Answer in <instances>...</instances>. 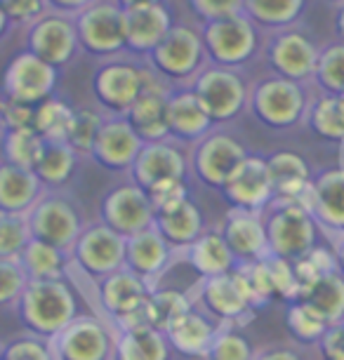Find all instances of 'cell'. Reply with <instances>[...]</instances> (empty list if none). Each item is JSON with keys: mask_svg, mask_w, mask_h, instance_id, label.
Instances as JSON below:
<instances>
[{"mask_svg": "<svg viewBox=\"0 0 344 360\" xmlns=\"http://www.w3.org/2000/svg\"><path fill=\"white\" fill-rule=\"evenodd\" d=\"M200 40L215 66H227V69L246 64L257 50V31L243 12L208 22Z\"/></svg>", "mask_w": 344, "mask_h": 360, "instance_id": "obj_11", "label": "cell"}, {"mask_svg": "<svg viewBox=\"0 0 344 360\" xmlns=\"http://www.w3.org/2000/svg\"><path fill=\"white\" fill-rule=\"evenodd\" d=\"M305 207L326 236L333 240L344 236V167L326 169L312 179Z\"/></svg>", "mask_w": 344, "mask_h": 360, "instance_id": "obj_20", "label": "cell"}, {"mask_svg": "<svg viewBox=\"0 0 344 360\" xmlns=\"http://www.w3.org/2000/svg\"><path fill=\"white\" fill-rule=\"evenodd\" d=\"M15 311L29 335L50 342L80 316V304L69 278H52L26 283Z\"/></svg>", "mask_w": 344, "mask_h": 360, "instance_id": "obj_1", "label": "cell"}, {"mask_svg": "<svg viewBox=\"0 0 344 360\" xmlns=\"http://www.w3.org/2000/svg\"><path fill=\"white\" fill-rule=\"evenodd\" d=\"M118 3L123 10H130V8H141V5H156L160 0H118Z\"/></svg>", "mask_w": 344, "mask_h": 360, "instance_id": "obj_56", "label": "cell"}, {"mask_svg": "<svg viewBox=\"0 0 344 360\" xmlns=\"http://www.w3.org/2000/svg\"><path fill=\"white\" fill-rule=\"evenodd\" d=\"M174 262H179L177 252L167 245L163 240V236L153 226L125 238V266L123 269L132 271L134 276H139L141 281L153 290L158 288V281L172 269Z\"/></svg>", "mask_w": 344, "mask_h": 360, "instance_id": "obj_18", "label": "cell"}, {"mask_svg": "<svg viewBox=\"0 0 344 360\" xmlns=\"http://www.w3.org/2000/svg\"><path fill=\"white\" fill-rule=\"evenodd\" d=\"M319 52L321 50L307 36L298 31H286L279 33L269 45V64L274 66V71L281 78L302 83V80L314 76Z\"/></svg>", "mask_w": 344, "mask_h": 360, "instance_id": "obj_23", "label": "cell"}, {"mask_svg": "<svg viewBox=\"0 0 344 360\" xmlns=\"http://www.w3.org/2000/svg\"><path fill=\"white\" fill-rule=\"evenodd\" d=\"M57 85V69L36 57L33 52H22L10 62L5 71V97L19 104L38 106L52 97Z\"/></svg>", "mask_w": 344, "mask_h": 360, "instance_id": "obj_15", "label": "cell"}, {"mask_svg": "<svg viewBox=\"0 0 344 360\" xmlns=\"http://www.w3.org/2000/svg\"><path fill=\"white\" fill-rule=\"evenodd\" d=\"M153 205L144 188L127 181L113 186L99 202V221L123 238H130L153 226Z\"/></svg>", "mask_w": 344, "mask_h": 360, "instance_id": "obj_14", "label": "cell"}, {"mask_svg": "<svg viewBox=\"0 0 344 360\" xmlns=\"http://www.w3.org/2000/svg\"><path fill=\"white\" fill-rule=\"evenodd\" d=\"M337 31H340V36L344 38V3L340 8V15H337Z\"/></svg>", "mask_w": 344, "mask_h": 360, "instance_id": "obj_57", "label": "cell"}, {"mask_svg": "<svg viewBox=\"0 0 344 360\" xmlns=\"http://www.w3.org/2000/svg\"><path fill=\"white\" fill-rule=\"evenodd\" d=\"M333 255H335V264H337V271H340V276L344 278V236L335 238L333 240Z\"/></svg>", "mask_w": 344, "mask_h": 360, "instance_id": "obj_54", "label": "cell"}, {"mask_svg": "<svg viewBox=\"0 0 344 360\" xmlns=\"http://www.w3.org/2000/svg\"><path fill=\"white\" fill-rule=\"evenodd\" d=\"M342 101H344V94H342Z\"/></svg>", "mask_w": 344, "mask_h": 360, "instance_id": "obj_62", "label": "cell"}, {"mask_svg": "<svg viewBox=\"0 0 344 360\" xmlns=\"http://www.w3.org/2000/svg\"><path fill=\"white\" fill-rule=\"evenodd\" d=\"M0 360H55V356L47 339L26 332L0 349Z\"/></svg>", "mask_w": 344, "mask_h": 360, "instance_id": "obj_48", "label": "cell"}, {"mask_svg": "<svg viewBox=\"0 0 344 360\" xmlns=\"http://www.w3.org/2000/svg\"><path fill=\"white\" fill-rule=\"evenodd\" d=\"M269 179H272L274 198L300 200L305 205L309 184H312V172L302 155L293 151H279L267 158Z\"/></svg>", "mask_w": 344, "mask_h": 360, "instance_id": "obj_31", "label": "cell"}, {"mask_svg": "<svg viewBox=\"0 0 344 360\" xmlns=\"http://www.w3.org/2000/svg\"><path fill=\"white\" fill-rule=\"evenodd\" d=\"M141 146L144 141L137 137V132L123 115H106L97 132V139H94L90 158L111 172H127Z\"/></svg>", "mask_w": 344, "mask_h": 360, "instance_id": "obj_22", "label": "cell"}, {"mask_svg": "<svg viewBox=\"0 0 344 360\" xmlns=\"http://www.w3.org/2000/svg\"><path fill=\"white\" fill-rule=\"evenodd\" d=\"M305 302L309 309H314L330 328L344 323V278L340 271L326 274L305 297L298 299Z\"/></svg>", "mask_w": 344, "mask_h": 360, "instance_id": "obj_36", "label": "cell"}, {"mask_svg": "<svg viewBox=\"0 0 344 360\" xmlns=\"http://www.w3.org/2000/svg\"><path fill=\"white\" fill-rule=\"evenodd\" d=\"M172 349L163 332L149 325L116 330L113 360H170Z\"/></svg>", "mask_w": 344, "mask_h": 360, "instance_id": "obj_33", "label": "cell"}, {"mask_svg": "<svg viewBox=\"0 0 344 360\" xmlns=\"http://www.w3.org/2000/svg\"><path fill=\"white\" fill-rule=\"evenodd\" d=\"M73 118V108L62 99H45L33 111V130L45 141H64Z\"/></svg>", "mask_w": 344, "mask_h": 360, "instance_id": "obj_41", "label": "cell"}, {"mask_svg": "<svg viewBox=\"0 0 344 360\" xmlns=\"http://www.w3.org/2000/svg\"><path fill=\"white\" fill-rule=\"evenodd\" d=\"M0 130H3V118H0Z\"/></svg>", "mask_w": 344, "mask_h": 360, "instance_id": "obj_59", "label": "cell"}, {"mask_svg": "<svg viewBox=\"0 0 344 360\" xmlns=\"http://www.w3.org/2000/svg\"><path fill=\"white\" fill-rule=\"evenodd\" d=\"M43 146H45V139L40 137L33 127H24V130H5V134H3L5 162L17 165L22 169H31V172L40 158Z\"/></svg>", "mask_w": 344, "mask_h": 360, "instance_id": "obj_39", "label": "cell"}, {"mask_svg": "<svg viewBox=\"0 0 344 360\" xmlns=\"http://www.w3.org/2000/svg\"><path fill=\"white\" fill-rule=\"evenodd\" d=\"M191 90L215 125L234 120L250 99V92H248L243 78L227 66H210L205 71H198V76L191 83Z\"/></svg>", "mask_w": 344, "mask_h": 360, "instance_id": "obj_9", "label": "cell"}, {"mask_svg": "<svg viewBox=\"0 0 344 360\" xmlns=\"http://www.w3.org/2000/svg\"><path fill=\"white\" fill-rule=\"evenodd\" d=\"M309 127L328 141H344V101L333 94H321L307 111Z\"/></svg>", "mask_w": 344, "mask_h": 360, "instance_id": "obj_38", "label": "cell"}, {"mask_svg": "<svg viewBox=\"0 0 344 360\" xmlns=\"http://www.w3.org/2000/svg\"><path fill=\"white\" fill-rule=\"evenodd\" d=\"M31 240L26 214H0V259H19Z\"/></svg>", "mask_w": 344, "mask_h": 360, "instance_id": "obj_46", "label": "cell"}, {"mask_svg": "<svg viewBox=\"0 0 344 360\" xmlns=\"http://www.w3.org/2000/svg\"><path fill=\"white\" fill-rule=\"evenodd\" d=\"M33 111L36 106L19 104L12 99H0V118H3V130H24L33 127Z\"/></svg>", "mask_w": 344, "mask_h": 360, "instance_id": "obj_50", "label": "cell"}, {"mask_svg": "<svg viewBox=\"0 0 344 360\" xmlns=\"http://www.w3.org/2000/svg\"><path fill=\"white\" fill-rule=\"evenodd\" d=\"M217 231L224 238L229 252L234 255L236 266L269 257L262 212H248V210L229 207L224 219L219 221Z\"/></svg>", "mask_w": 344, "mask_h": 360, "instance_id": "obj_21", "label": "cell"}, {"mask_svg": "<svg viewBox=\"0 0 344 360\" xmlns=\"http://www.w3.org/2000/svg\"><path fill=\"white\" fill-rule=\"evenodd\" d=\"M78 43L92 54H116L125 45V12L120 5L97 3L80 12Z\"/></svg>", "mask_w": 344, "mask_h": 360, "instance_id": "obj_16", "label": "cell"}, {"mask_svg": "<svg viewBox=\"0 0 344 360\" xmlns=\"http://www.w3.org/2000/svg\"><path fill=\"white\" fill-rule=\"evenodd\" d=\"M94 292H97L99 304L97 316H102L106 323H111L113 330L146 325L144 311L153 288H149L132 271L118 269L116 274L94 283Z\"/></svg>", "mask_w": 344, "mask_h": 360, "instance_id": "obj_4", "label": "cell"}, {"mask_svg": "<svg viewBox=\"0 0 344 360\" xmlns=\"http://www.w3.org/2000/svg\"><path fill=\"white\" fill-rule=\"evenodd\" d=\"M246 146L227 132H210L196 144L191 153L193 176L203 186L219 188L234 174V169L246 160Z\"/></svg>", "mask_w": 344, "mask_h": 360, "instance_id": "obj_13", "label": "cell"}, {"mask_svg": "<svg viewBox=\"0 0 344 360\" xmlns=\"http://www.w3.org/2000/svg\"><path fill=\"white\" fill-rule=\"evenodd\" d=\"M193 12L203 17L205 22H215V19H224L231 15H241L243 0H189Z\"/></svg>", "mask_w": 344, "mask_h": 360, "instance_id": "obj_51", "label": "cell"}, {"mask_svg": "<svg viewBox=\"0 0 344 360\" xmlns=\"http://www.w3.org/2000/svg\"><path fill=\"white\" fill-rule=\"evenodd\" d=\"M29 45L36 57H40L43 62L57 69V66L71 62V57L76 54L78 47L76 26L59 15L40 17L31 31Z\"/></svg>", "mask_w": 344, "mask_h": 360, "instance_id": "obj_26", "label": "cell"}, {"mask_svg": "<svg viewBox=\"0 0 344 360\" xmlns=\"http://www.w3.org/2000/svg\"><path fill=\"white\" fill-rule=\"evenodd\" d=\"M69 255L71 271L90 283H99L125 266V238L99 219L87 221Z\"/></svg>", "mask_w": 344, "mask_h": 360, "instance_id": "obj_6", "label": "cell"}, {"mask_svg": "<svg viewBox=\"0 0 344 360\" xmlns=\"http://www.w3.org/2000/svg\"><path fill=\"white\" fill-rule=\"evenodd\" d=\"M0 349H3V346H0Z\"/></svg>", "mask_w": 344, "mask_h": 360, "instance_id": "obj_63", "label": "cell"}, {"mask_svg": "<svg viewBox=\"0 0 344 360\" xmlns=\"http://www.w3.org/2000/svg\"><path fill=\"white\" fill-rule=\"evenodd\" d=\"M335 3H344V0H335Z\"/></svg>", "mask_w": 344, "mask_h": 360, "instance_id": "obj_60", "label": "cell"}, {"mask_svg": "<svg viewBox=\"0 0 344 360\" xmlns=\"http://www.w3.org/2000/svg\"><path fill=\"white\" fill-rule=\"evenodd\" d=\"M335 360H344V356H342V358H335Z\"/></svg>", "mask_w": 344, "mask_h": 360, "instance_id": "obj_61", "label": "cell"}, {"mask_svg": "<svg viewBox=\"0 0 344 360\" xmlns=\"http://www.w3.org/2000/svg\"><path fill=\"white\" fill-rule=\"evenodd\" d=\"M146 195H149L153 212L163 207H170L174 202L189 198V186L184 179H167V181H158L151 188H146Z\"/></svg>", "mask_w": 344, "mask_h": 360, "instance_id": "obj_49", "label": "cell"}, {"mask_svg": "<svg viewBox=\"0 0 344 360\" xmlns=\"http://www.w3.org/2000/svg\"><path fill=\"white\" fill-rule=\"evenodd\" d=\"M189 309H191V302H189L186 292L156 288L151 292L149 302H146L144 318H146V325H149V328L165 335V332L170 330Z\"/></svg>", "mask_w": 344, "mask_h": 360, "instance_id": "obj_37", "label": "cell"}, {"mask_svg": "<svg viewBox=\"0 0 344 360\" xmlns=\"http://www.w3.org/2000/svg\"><path fill=\"white\" fill-rule=\"evenodd\" d=\"M312 78L323 87L326 94L342 97L344 94V43L330 45L326 50L319 52V62H316Z\"/></svg>", "mask_w": 344, "mask_h": 360, "instance_id": "obj_44", "label": "cell"}, {"mask_svg": "<svg viewBox=\"0 0 344 360\" xmlns=\"http://www.w3.org/2000/svg\"><path fill=\"white\" fill-rule=\"evenodd\" d=\"M19 264L29 281H52V278H69L71 274V255L36 238H31L29 245L24 248Z\"/></svg>", "mask_w": 344, "mask_h": 360, "instance_id": "obj_35", "label": "cell"}, {"mask_svg": "<svg viewBox=\"0 0 344 360\" xmlns=\"http://www.w3.org/2000/svg\"><path fill=\"white\" fill-rule=\"evenodd\" d=\"M78 158L80 155L66 141H45L33 174L40 179L45 191H62V186L69 184V179L76 172Z\"/></svg>", "mask_w": 344, "mask_h": 360, "instance_id": "obj_34", "label": "cell"}, {"mask_svg": "<svg viewBox=\"0 0 344 360\" xmlns=\"http://www.w3.org/2000/svg\"><path fill=\"white\" fill-rule=\"evenodd\" d=\"M342 325H344V323H342Z\"/></svg>", "mask_w": 344, "mask_h": 360, "instance_id": "obj_64", "label": "cell"}, {"mask_svg": "<svg viewBox=\"0 0 344 360\" xmlns=\"http://www.w3.org/2000/svg\"><path fill=\"white\" fill-rule=\"evenodd\" d=\"M116 330L102 316H83L71 321L50 339L55 360H113Z\"/></svg>", "mask_w": 344, "mask_h": 360, "instance_id": "obj_8", "label": "cell"}, {"mask_svg": "<svg viewBox=\"0 0 344 360\" xmlns=\"http://www.w3.org/2000/svg\"><path fill=\"white\" fill-rule=\"evenodd\" d=\"M153 73L160 78L184 83L198 76V69L203 64L205 47L200 40V33H196L189 26H172L167 36L149 52Z\"/></svg>", "mask_w": 344, "mask_h": 360, "instance_id": "obj_10", "label": "cell"}, {"mask_svg": "<svg viewBox=\"0 0 344 360\" xmlns=\"http://www.w3.org/2000/svg\"><path fill=\"white\" fill-rule=\"evenodd\" d=\"M29 283L19 259H0V309H15Z\"/></svg>", "mask_w": 344, "mask_h": 360, "instance_id": "obj_47", "label": "cell"}, {"mask_svg": "<svg viewBox=\"0 0 344 360\" xmlns=\"http://www.w3.org/2000/svg\"><path fill=\"white\" fill-rule=\"evenodd\" d=\"M31 238L71 252L80 231L85 229V214L76 200L64 191H45L26 214Z\"/></svg>", "mask_w": 344, "mask_h": 360, "instance_id": "obj_5", "label": "cell"}, {"mask_svg": "<svg viewBox=\"0 0 344 360\" xmlns=\"http://www.w3.org/2000/svg\"><path fill=\"white\" fill-rule=\"evenodd\" d=\"M45 193V186L31 169L0 162V214H29Z\"/></svg>", "mask_w": 344, "mask_h": 360, "instance_id": "obj_30", "label": "cell"}, {"mask_svg": "<svg viewBox=\"0 0 344 360\" xmlns=\"http://www.w3.org/2000/svg\"><path fill=\"white\" fill-rule=\"evenodd\" d=\"M312 346H295V344H269L255 351L253 360H309Z\"/></svg>", "mask_w": 344, "mask_h": 360, "instance_id": "obj_53", "label": "cell"}, {"mask_svg": "<svg viewBox=\"0 0 344 360\" xmlns=\"http://www.w3.org/2000/svg\"><path fill=\"white\" fill-rule=\"evenodd\" d=\"M106 115L97 108H73V118L66 132V144H69L78 155H90L97 132L102 127Z\"/></svg>", "mask_w": 344, "mask_h": 360, "instance_id": "obj_43", "label": "cell"}, {"mask_svg": "<svg viewBox=\"0 0 344 360\" xmlns=\"http://www.w3.org/2000/svg\"><path fill=\"white\" fill-rule=\"evenodd\" d=\"M153 78L156 73H149L134 64L113 62L97 71L94 94L104 111H109L111 115H125L134 101L141 97V92L151 85Z\"/></svg>", "mask_w": 344, "mask_h": 360, "instance_id": "obj_12", "label": "cell"}, {"mask_svg": "<svg viewBox=\"0 0 344 360\" xmlns=\"http://www.w3.org/2000/svg\"><path fill=\"white\" fill-rule=\"evenodd\" d=\"M153 229L177 252V259L191 243H196L208 231L203 212H200V207L191 198L174 202L170 207L156 210V214H153Z\"/></svg>", "mask_w": 344, "mask_h": 360, "instance_id": "obj_25", "label": "cell"}, {"mask_svg": "<svg viewBox=\"0 0 344 360\" xmlns=\"http://www.w3.org/2000/svg\"><path fill=\"white\" fill-rule=\"evenodd\" d=\"M219 191L231 207L248 210V212H262L269 205V200L274 198L267 158L248 153L246 160L234 169V174L229 176L227 184Z\"/></svg>", "mask_w": 344, "mask_h": 360, "instance_id": "obj_19", "label": "cell"}, {"mask_svg": "<svg viewBox=\"0 0 344 360\" xmlns=\"http://www.w3.org/2000/svg\"><path fill=\"white\" fill-rule=\"evenodd\" d=\"M269 255L298 262L316 248V221L300 200L272 198L262 210Z\"/></svg>", "mask_w": 344, "mask_h": 360, "instance_id": "obj_2", "label": "cell"}, {"mask_svg": "<svg viewBox=\"0 0 344 360\" xmlns=\"http://www.w3.org/2000/svg\"><path fill=\"white\" fill-rule=\"evenodd\" d=\"M179 262H186L198 278H212L234 271L236 262L229 252L224 238L217 229H208L196 243H191L184 252L179 255Z\"/></svg>", "mask_w": 344, "mask_h": 360, "instance_id": "obj_32", "label": "cell"}, {"mask_svg": "<svg viewBox=\"0 0 344 360\" xmlns=\"http://www.w3.org/2000/svg\"><path fill=\"white\" fill-rule=\"evenodd\" d=\"M5 12H3V5H0V33H3V29H5Z\"/></svg>", "mask_w": 344, "mask_h": 360, "instance_id": "obj_58", "label": "cell"}, {"mask_svg": "<svg viewBox=\"0 0 344 360\" xmlns=\"http://www.w3.org/2000/svg\"><path fill=\"white\" fill-rule=\"evenodd\" d=\"M255 351L257 349L253 346L250 339L243 335L241 328L222 325L203 360H253Z\"/></svg>", "mask_w": 344, "mask_h": 360, "instance_id": "obj_45", "label": "cell"}, {"mask_svg": "<svg viewBox=\"0 0 344 360\" xmlns=\"http://www.w3.org/2000/svg\"><path fill=\"white\" fill-rule=\"evenodd\" d=\"M248 104L260 118V123L274 127V130L295 127L302 120H307L309 111L307 92L302 90V85L281 76L267 78L255 85Z\"/></svg>", "mask_w": 344, "mask_h": 360, "instance_id": "obj_7", "label": "cell"}, {"mask_svg": "<svg viewBox=\"0 0 344 360\" xmlns=\"http://www.w3.org/2000/svg\"><path fill=\"white\" fill-rule=\"evenodd\" d=\"M170 92L172 90H167L163 83H158L156 76L151 85L141 92V97L130 106V111L123 115L144 144L170 139V130H167V97H170Z\"/></svg>", "mask_w": 344, "mask_h": 360, "instance_id": "obj_24", "label": "cell"}, {"mask_svg": "<svg viewBox=\"0 0 344 360\" xmlns=\"http://www.w3.org/2000/svg\"><path fill=\"white\" fill-rule=\"evenodd\" d=\"M125 12V45L134 52H151L172 29V19L163 5H141Z\"/></svg>", "mask_w": 344, "mask_h": 360, "instance_id": "obj_29", "label": "cell"}, {"mask_svg": "<svg viewBox=\"0 0 344 360\" xmlns=\"http://www.w3.org/2000/svg\"><path fill=\"white\" fill-rule=\"evenodd\" d=\"M5 17L15 19V22H38L43 15L45 0H0Z\"/></svg>", "mask_w": 344, "mask_h": 360, "instance_id": "obj_52", "label": "cell"}, {"mask_svg": "<svg viewBox=\"0 0 344 360\" xmlns=\"http://www.w3.org/2000/svg\"><path fill=\"white\" fill-rule=\"evenodd\" d=\"M219 328L222 325L215 323L210 316H205L203 311L191 307L165 332V339H167V344H170V349L174 353H179V356L203 360Z\"/></svg>", "mask_w": 344, "mask_h": 360, "instance_id": "obj_28", "label": "cell"}, {"mask_svg": "<svg viewBox=\"0 0 344 360\" xmlns=\"http://www.w3.org/2000/svg\"><path fill=\"white\" fill-rule=\"evenodd\" d=\"M130 181L139 188H151L158 181L167 179H184L189 174V160L184 151L179 148L177 141L163 139V141H151L139 148L137 158H134L132 167L127 169Z\"/></svg>", "mask_w": 344, "mask_h": 360, "instance_id": "obj_17", "label": "cell"}, {"mask_svg": "<svg viewBox=\"0 0 344 360\" xmlns=\"http://www.w3.org/2000/svg\"><path fill=\"white\" fill-rule=\"evenodd\" d=\"M191 307L203 311L215 323L231 325V328H246L255 318V307L250 292L238 274V269L212 278H198L186 290Z\"/></svg>", "mask_w": 344, "mask_h": 360, "instance_id": "obj_3", "label": "cell"}, {"mask_svg": "<svg viewBox=\"0 0 344 360\" xmlns=\"http://www.w3.org/2000/svg\"><path fill=\"white\" fill-rule=\"evenodd\" d=\"M305 0H243V12L262 26H288L302 15Z\"/></svg>", "mask_w": 344, "mask_h": 360, "instance_id": "obj_40", "label": "cell"}, {"mask_svg": "<svg viewBox=\"0 0 344 360\" xmlns=\"http://www.w3.org/2000/svg\"><path fill=\"white\" fill-rule=\"evenodd\" d=\"M286 325L290 335L300 346H319L323 335L328 332L330 325L316 314L314 309H309L305 302H290L288 314H286Z\"/></svg>", "mask_w": 344, "mask_h": 360, "instance_id": "obj_42", "label": "cell"}, {"mask_svg": "<svg viewBox=\"0 0 344 360\" xmlns=\"http://www.w3.org/2000/svg\"><path fill=\"white\" fill-rule=\"evenodd\" d=\"M52 3L62 10H85V8H90L92 0H52Z\"/></svg>", "mask_w": 344, "mask_h": 360, "instance_id": "obj_55", "label": "cell"}, {"mask_svg": "<svg viewBox=\"0 0 344 360\" xmlns=\"http://www.w3.org/2000/svg\"><path fill=\"white\" fill-rule=\"evenodd\" d=\"M212 127L215 123L191 87L170 92V97H167V130H170L172 141L198 144L200 139L212 132Z\"/></svg>", "mask_w": 344, "mask_h": 360, "instance_id": "obj_27", "label": "cell"}]
</instances>
